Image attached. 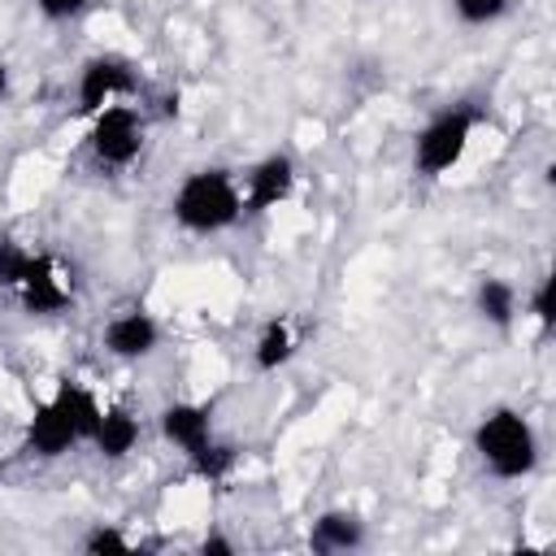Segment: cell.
Masks as SVG:
<instances>
[{
    "label": "cell",
    "instance_id": "11",
    "mask_svg": "<svg viewBox=\"0 0 556 556\" xmlns=\"http://www.w3.org/2000/svg\"><path fill=\"white\" fill-rule=\"evenodd\" d=\"M365 543V517L352 513V508H326L313 517L308 526V547L321 552V556H334V552H352Z\"/></svg>",
    "mask_w": 556,
    "mask_h": 556
},
{
    "label": "cell",
    "instance_id": "15",
    "mask_svg": "<svg viewBox=\"0 0 556 556\" xmlns=\"http://www.w3.org/2000/svg\"><path fill=\"white\" fill-rule=\"evenodd\" d=\"M235 460H239V452H235L230 443L213 439L204 452H195V456H191V469H195L200 478H208V482H222V478L235 469Z\"/></svg>",
    "mask_w": 556,
    "mask_h": 556
},
{
    "label": "cell",
    "instance_id": "16",
    "mask_svg": "<svg viewBox=\"0 0 556 556\" xmlns=\"http://www.w3.org/2000/svg\"><path fill=\"white\" fill-rule=\"evenodd\" d=\"M30 265V248L13 235H0V291H13Z\"/></svg>",
    "mask_w": 556,
    "mask_h": 556
},
{
    "label": "cell",
    "instance_id": "14",
    "mask_svg": "<svg viewBox=\"0 0 556 556\" xmlns=\"http://www.w3.org/2000/svg\"><path fill=\"white\" fill-rule=\"evenodd\" d=\"M517 308H521V295H517V287L508 278H478V287H473V313L486 326L508 330L517 321Z\"/></svg>",
    "mask_w": 556,
    "mask_h": 556
},
{
    "label": "cell",
    "instance_id": "1",
    "mask_svg": "<svg viewBox=\"0 0 556 556\" xmlns=\"http://www.w3.org/2000/svg\"><path fill=\"white\" fill-rule=\"evenodd\" d=\"M104 404L96 400V391L78 387V382H56V391L48 400L35 404V413L26 417V434L22 447L39 460H61L70 447L91 443L96 426H100Z\"/></svg>",
    "mask_w": 556,
    "mask_h": 556
},
{
    "label": "cell",
    "instance_id": "18",
    "mask_svg": "<svg viewBox=\"0 0 556 556\" xmlns=\"http://www.w3.org/2000/svg\"><path fill=\"white\" fill-rule=\"evenodd\" d=\"M135 543H130V534L122 530V526H113V521H96L87 534H83V552H91V556H104V552H130Z\"/></svg>",
    "mask_w": 556,
    "mask_h": 556
},
{
    "label": "cell",
    "instance_id": "4",
    "mask_svg": "<svg viewBox=\"0 0 556 556\" xmlns=\"http://www.w3.org/2000/svg\"><path fill=\"white\" fill-rule=\"evenodd\" d=\"M478 130V113L469 104H452V109H439L413 139V169L421 178H443L452 174L465 152H469V139Z\"/></svg>",
    "mask_w": 556,
    "mask_h": 556
},
{
    "label": "cell",
    "instance_id": "10",
    "mask_svg": "<svg viewBox=\"0 0 556 556\" xmlns=\"http://www.w3.org/2000/svg\"><path fill=\"white\" fill-rule=\"evenodd\" d=\"M156 426H161V439L174 443L187 460H191L195 452H204V447L217 439V430H213V408L200 404V400H174V404H165V408L156 413Z\"/></svg>",
    "mask_w": 556,
    "mask_h": 556
},
{
    "label": "cell",
    "instance_id": "7",
    "mask_svg": "<svg viewBox=\"0 0 556 556\" xmlns=\"http://www.w3.org/2000/svg\"><path fill=\"white\" fill-rule=\"evenodd\" d=\"M13 295H17L22 313H30V317H56V313H65L74 304V278L61 265V256L30 252V265H26L22 282L13 287Z\"/></svg>",
    "mask_w": 556,
    "mask_h": 556
},
{
    "label": "cell",
    "instance_id": "20",
    "mask_svg": "<svg viewBox=\"0 0 556 556\" xmlns=\"http://www.w3.org/2000/svg\"><path fill=\"white\" fill-rule=\"evenodd\" d=\"M91 0H35V9L48 17V22H74L87 13Z\"/></svg>",
    "mask_w": 556,
    "mask_h": 556
},
{
    "label": "cell",
    "instance_id": "2",
    "mask_svg": "<svg viewBox=\"0 0 556 556\" xmlns=\"http://www.w3.org/2000/svg\"><path fill=\"white\" fill-rule=\"evenodd\" d=\"M169 217L187 235H222L235 222H243V191L239 178L222 165H200L182 174V182L169 195Z\"/></svg>",
    "mask_w": 556,
    "mask_h": 556
},
{
    "label": "cell",
    "instance_id": "23",
    "mask_svg": "<svg viewBox=\"0 0 556 556\" xmlns=\"http://www.w3.org/2000/svg\"><path fill=\"white\" fill-rule=\"evenodd\" d=\"M0 478H4V447H0Z\"/></svg>",
    "mask_w": 556,
    "mask_h": 556
},
{
    "label": "cell",
    "instance_id": "13",
    "mask_svg": "<svg viewBox=\"0 0 556 556\" xmlns=\"http://www.w3.org/2000/svg\"><path fill=\"white\" fill-rule=\"evenodd\" d=\"M295 352H300V330H295V321H291V317H269V321L261 326L256 343H252V365H256L261 374H278Z\"/></svg>",
    "mask_w": 556,
    "mask_h": 556
},
{
    "label": "cell",
    "instance_id": "17",
    "mask_svg": "<svg viewBox=\"0 0 556 556\" xmlns=\"http://www.w3.org/2000/svg\"><path fill=\"white\" fill-rule=\"evenodd\" d=\"M526 313L539 321L543 334H552V326H556V278H552V274H543V278L534 282V291H530V300H526Z\"/></svg>",
    "mask_w": 556,
    "mask_h": 556
},
{
    "label": "cell",
    "instance_id": "22",
    "mask_svg": "<svg viewBox=\"0 0 556 556\" xmlns=\"http://www.w3.org/2000/svg\"><path fill=\"white\" fill-rule=\"evenodd\" d=\"M9 87H13V74H9V61L0 56V104L9 100Z\"/></svg>",
    "mask_w": 556,
    "mask_h": 556
},
{
    "label": "cell",
    "instance_id": "12",
    "mask_svg": "<svg viewBox=\"0 0 556 556\" xmlns=\"http://www.w3.org/2000/svg\"><path fill=\"white\" fill-rule=\"evenodd\" d=\"M139 434H143L139 417H135L126 404H109V408L100 413V426H96V434H91V447H96L104 460H126V456L139 447Z\"/></svg>",
    "mask_w": 556,
    "mask_h": 556
},
{
    "label": "cell",
    "instance_id": "21",
    "mask_svg": "<svg viewBox=\"0 0 556 556\" xmlns=\"http://www.w3.org/2000/svg\"><path fill=\"white\" fill-rule=\"evenodd\" d=\"M200 552H204V556H230V552H235V543H230L226 534H217V530H213V534H204V539H200Z\"/></svg>",
    "mask_w": 556,
    "mask_h": 556
},
{
    "label": "cell",
    "instance_id": "5",
    "mask_svg": "<svg viewBox=\"0 0 556 556\" xmlns=\"http://www.w3.org/2000/svg\"><path fill=\"white\" fill-rule=\"evenodd\" d=\"M143 143H148V122L135 104H104L100 113H91V126H87V152L96 165L104 169H126L143 156Z\"/></svg>",
    "mask_w": 556,
    "mask_h": 556
},
{
    "label": "cell",
    "instance_id": "8",
    "mask_svg": "<svg viewBox=\"0 0 556 556\" xmlns=\"http://www.w3.org/2000/svg\"><path fill=\"white\" fill-rule=\"evenodd\" d=\"M295 178H300V169H295V161L287 152L261 156L243 174V187H239L243 191V217H261V213H269L278 204H287L291 191H295Z\"/></svg>",
    "mask_w": 556,
    "mask_h": 556
},
{
    "label": "cell",
    "instance_id": "6",
    "mask_svg": "<svg viewBox=\"0 0 556 556\" xmlns=\"http://www.w3.org/2000/svg\"><path fill=\"white\" fill-rule=\"evenodd\" d=\"M135 91H139L135 65H130L126 56H117V52H96V56H87L83 70H78L74 109H78L83 117H91V113H100L104 104H117V100H126V96H135Z\"/></svg>",
    "mask_w": 556,
    "mask_h": 556
},
{
    "label": "cell",
    "instance_id": "3",
    "mask_svg": "<svg viewBox=\"0 0 556 556\" xmlns=\"http://www.w3.org/2000/svg\"><path fill=\"white\" fill-rule=\"evenodd\" d=\"M473 452H478V465L500 482H517L539 469V434L530 417H521V408L513 404H495L478 417Z\"/></svg>",
    "mask_w": 556,
    "mask_h": 556
},
{
    "label": "cell",
    "instance_id": "19",
    "mask_svg": "<svg viewBox=\"0 0 556 556\" xmlns=\"http://www.w3.org/2000/svg\"><path fill=\"white\" fill-rule=\"evenodd\" d=\"M513 0H452V13L465 22V26H491L500 17H508Z\"/></svg>",
    "mask_w": 556,
    "mask_h": 556
},
{
    "label": "cell",
    "instance_id": "9",
    "mask_svg": "<svg viewBox=\"0 0 556 556\" xmlns=\"http://www.w3.org/2000/svg\"><path fill=\"white\" fill-rule=\"evenodd\" d=\"M100 343L117 361H148L161 348V321L152 313H143V308H122V313H113L104 321Z\"/></svg>",
    "mask_w": 556,
    "mask_h": 556
}]
</instances>
